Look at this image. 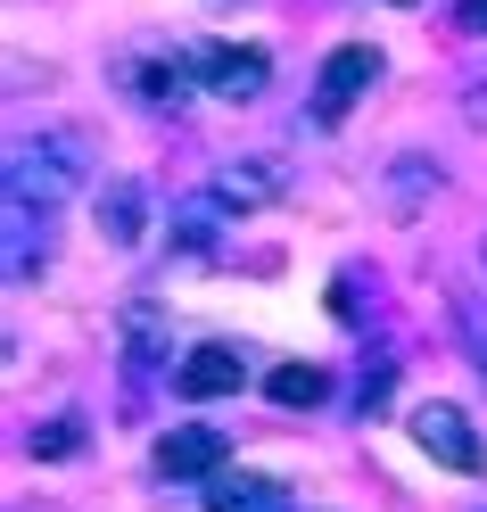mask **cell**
Here are the masks:
<instances>
[{"label":"cell","instance_id":"20","mask_svg":"<svg viewBox=\"0 0 487 512\" xmlns=\"http://www.w3.org/2000/svg\"><path fill=\"white\" fill-rule=\"evenodd\" d=\"M397 9H413V0H397Z\"/></svg>","mask_w":487,"mask_h":512},{"label":"cell","instance_id":"8","mask_svg":"<svg viewBox=\"0 0 487 512\" xmlns=\"http://www.w3.org/2000/svg\"><path fill=\"white\" fill-rule=\"evenodd\" d=\"M207 512H298L281 479H256V471H215L207 479Z\"/></svg>","mask_w":487,"mask_h":512},{"label":"cell","instance_id":"7","mask_svg":"<svg viewBox=\"0 0 487 512\" xmlns=\"http://www.w3.org/2000/svg\"><path fill=\"white\" fill-rule=\"evenodd\" d=\"M100 240H108V248H141V240H149V190H141V182L116 174V182L100 190Z\"/></svg>","mask_w":487,"mask_h":512},{"label":"cell","instance_id":"12","mask_svg":"<svg viewBox=\"0 0 487 512\" xmlns=\"http://www.w3.org/2000/svg\"><path fill=\"white\" fill-rule=\"evenodd\" d=\"M215 223H223V199L207 190V199H174V248L182 256H207L215 248Z\"/></svg>","mask_w":487,"mask_h":512},{"label":"cell","instance_id":"9","mask_svg":"<svg viewBox=\"0 0 487 512\" xmlns=\"http://www.w3.org/2000/svg\"><path fill=\"white\" fill-rule=\"evenodd\" d=\"M133 83H141V100L149 108H190V100H199V58H141V67H133Z\"/></svg>","mask_w":487,"mask_h":512},{"label":"cell","instance_id":"10","mask_svg":"<svg viewBox=\"0 0 487 512\" xmlns=\"http://www.w3.org/2000/svg\"><path fill=\"white\" fill-rule=\"evenodd\" d=\"M215 199L223 207H265V199H281V166L273 157H232V166H215Z\"/></svg>","mask_w":487,"mask_h":512},{"label":"cell","instance_id":"13","mask_svg":"<svg viewBox=\"0 0 487 512\" xmlns=\"http://www.w3.org/2000/svg\"><path fill=\"white\" fill-rule=\"evenodd\" d=\"M331 397V372L322 364H281L273 372V405H322Z\"/></svg>","mask_w":487,"mask_h":512},{"label":"cell","instance_id":"6","mask_svg":"<svg viewBox=\"0 0 487 512\" xmlns=\"http://www.w3.org/2000/svg\"><path fill=\"white\" fill-rule=\"evenodd\" d=\"M157 471H166V479H215L223 471V430H207V422L166 430V438H157Z\"/></svg>","mask_w":487,"mask_h":512},{"label":"cell","instance_id":"4","mask_svg":"<svg viewBox=\"0 0 487 512\" xmlns=\"http://www.w3.org/2000/svg\"><path fill=\"white\" fill-rule=\"evenodd\" d=\"M199 58V83L207 91H223V100H256V91L273 83V58L265 50H232V42H199L190 50Z\"/></svg>","mask_w":487,"mask_h":512},{"label":"cell","instance_id":"2","mask_svg":"<svg viewBox=\"0 0 487 512\" xmlns=\"http://www.w3.org/2000/svg\"><path fill=\"white\" fill-rule=\"evenodd\" d=\"M413 446H421L430 463H446V471H487V446H479V430H471V413L446 405V397L413 405Z\"/></svg>","mask_w":487,"mask_h":512},{"label":"cell","instance_id":"19","mask_svg":"<svg viewBox=\"0 0 487 512\" xmlns=\"http://www.w3.org/2000/svg\"><path fill=\"white\" fill-rule=\"evenodd\" d=\"M463 116H471V124H479V133H487V83H479V91H471V108H463Z\"/></svg>","mask_w":487,"mask_h":512},{"label":"cell","instance_id":"15","mask_svg":"<svg viewBox=\"0 0 487 512\" xmlns=\"http://www.w3.org/2000/svg\"><path fill=\"white\" fill-rule=\"evenodd\" d=\"M454 331H463L471 364H479V380H487V298H454Z\"/></svg>","mask_w":487,"mask_h":512},{"label":"cell","instance_id":"14","mask_svg":"<svg viewBox=\"0 0 487 512\" xmlns=\"http://www.w3.org/2000/svg\"><path fill=\"white\" fill-rule=\"evenodd\" d=\"M25 446H34L42 463H67V455H83V422H75V413H58V422H42Z\"/></svg>","mask_w":487,"mask_h":512},{"label":"cell","instance_id":"17","mask_svg":"<svg viewBox=\"0 0 487 512\" xmlns=\"http://www.w3.org/2000/svg\"><path fill=\"white\" fill-rule=\"evenodd\" d=\"M388 380H397V372H388V364H364V389H355V405H364V413H372V405L388 397Z\"/></svg>","mask_w":487,"mask_h":512},{"label":"cell","instance_id":"16","mask_svg":"<svg viewBox=\"0 0 487 512\" xmlns=\"http://www.w3.org/2000/svg\"><path fill=\"white\" fill-rule=\"evenodd\" d=\"M124 339H133V364H157V314H149V306L124 314Z\"/></svg>","mask_w":487,"mask_h":512},{"label":"cell","instance_id":"18","mask_svg":"<svg viewBox=\"0 0 487 512\" xmlns=\"http://www.w3.org/2000/svg\"><path fill=\"white\" fill-rule=\"evenodd\" d=\"M454 25H463V34H487V0H463V9H454Z\"/></svg>","mask_w":487,"mask_h":512},{"label":"cell","instance_id":"1","mask_svg":"<svg viewBox=\"0 0 487 512\" xmlns=\"http://www.w3.org/2000/svg\"><path fill=\"white\" fill-rule=\"evenodd\" d=\"M91 182V149L75 141V133H25L17 149H9V199H25V207H67L75 190Z\"/></svg>","mask_w":487,"mask_h":512},{"label":"cell","instance_id":"5","mask_svg":"<svg viewBox=\"0 0 487 512\" xmlns=\"http://www.w3.org/2000/svg\"><path fill=\"white\" fill-rule=\"evenodd\" d=\"M240 380H248V364H240V347H223V339L190 347V356L174 364V389H182V397H232Z\"/></svg>","mask_w":487,"mask_h":512},{"label":"cell","instance_id":"11","mask_svg":"<svg viewBox=\"0 0 487 512\" xmlns=\"http://www.w3.org/2000/svg\"><path fill=\"white\" fill-rule=\"evenodd\" d=\"M42 256H50V215L25 207V199H9V281H34Z\"/></svg>","mask_w":487,"mask_h":512},{"label":"cell","instance_id":"3","mask_svg":"<svg viewBox=\"0 0 487 512\" xmlns=\"http://www.w3.org/2000/svg\"><path fill=\"white\" fill-rule=\"evenodd\" d=\"M372 83H380V50H372V42H339L331 58H322V75H314V116L339 124Z\"/></svg>","mask_w":487,"mask_h":512}]
</instances>
